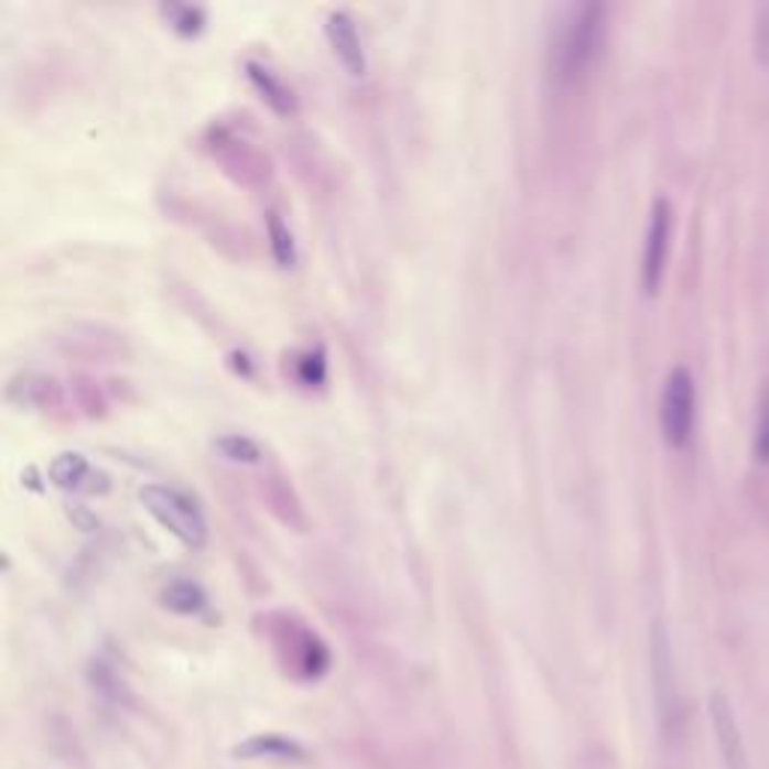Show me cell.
Instances as JSON below:
<instances>
[{"instance_id": "9", "label": "cell", "mask_w": 769, "mask_h": 769, "mask_svg": "<svg viewBox=\"0 0 769 769\" xmlns=\"http://www.w3.org/2000/svg\"><path fill=\"white\" fill-rule=\"evenodd\" d=\"M247 76H250V82L259 88V94L268 99V106H271V109L280 111V115H289V111L295 109L292 90H289L286 85L280 82V76L271 73L268 66L259 64V61H247Z\"/></svg>"}, {"instance_id": "1", "label": "cell", "mask_w": 769, "mask_h": 769, "mask_svg": "<svg viewBox=\"0 0 769 769\" xmlns=\"http://www.w3.org/2000/svg\"><path fill=\"white\" fill-rule=\"evenodd\" d=\"M607 10L602 3L574 7L568 12V19L562 22L556 40H553V52H550L556 76L565 78V82H574L577 76H583L595 64V57L602 55Z\"/></svg>"}, {"instance_id": "14", "label": "cell", "mask_w": 769, "mask_h": 769, "mask_svg": "<svg viewBox=\"0 0 769 769\" xmlns=\"http://www.w3.org/2000/svg\"><path fill=\"white\" fill-rule=\"evenodd\" d=\"M217 448L229 457V461H238V463H259L262 461V448L256 445L253 440H247V436H223L220 442H217Z\"/></svg>"}, {"instance_id": "3", "label": "cell", "mask_w": 769, "mask_h": 769, "mask_svg": "<svg viewBox=\"0 0 769 769\" xmlns=\"http://www.w3.org/2000/svg\"><path fill=\"white\" fill-rule=\"evenodd\" d=\"M649 668H652V694H656V713H659L661 734L673 739L680 734V685H676V664L664 622L652 626L649 635Z\"/></svg>"}, {"instance_id": "7", "label": "cell", "mask_w": 769, "mask_h": 769, "mask_svg": "<svg viewBox=\"0 0 769 769\" xmlns=\"http://www.w3.org/2000/svg\"><path fill=\"white\" fill-rule=\"evenodd\" d=\"M325 31H328L331 48H334V55L343 64V69L355 78L364 76L367 73V57H364L361 36H358L353 15L343 10H334L328 15V22H325Z\"/></svg>"}, {"instance_id": "11", "label": "cell", "mask_w": 769, "mask_h": 769, "mask_svg": "<svg viewBox=\"0 0 769 769\" xmlns=\"http://www.w3.org/2000/svg\"><path fill=\"white\" fill-rule=\"evenodd\" d=\"M163 605L175 614H198L205 607V593L198 589L196 583L175 581L165 586Z\"/></svg>"}, {"instance_id": "8", "label": "cell", "mask_w": 769, "mask_h": 769, "mask_svg": "<svg viewBox=\"0 0 769 769\" xmlns=\"http://www.w3.org/2000/svg\"><path fill=\"white\" fill-rule=\"evenodd\" d=\"M238 758L256 760V758H268V760H304L307 751L301 743L289 737H280V734H259V737L247 739L243 746H238Z\"/></svg>"}, {"instance_id": "6", "label": "cell", "mask_w": 769, "mask_h": 769, "mask_svg": "<svg viewBox=\"0 0 769 769\" xmlns=\"http://www.w3.org/2000/svg\"><path fill=\"white\" fill-rule=\"evenodd\" d=\"M706 706H710V722H713L715 743H718L725 769H751L746 743H743V734H739V722L737 715H734L730 701L722 692H713Z\"/></svg>"}, {"instance_id": "16", "label": "cell", "mask_w": 769, "mask_h": 769, "mask_svg": "<svg viewBox=\"0 0 769 769\" xmlns=\"http://www.w3.org/2000/svg\"><path fill=\"white\" fill-rule=\"evenodd\" d=\"M163 12L169 15V22H172V28H177V31L184 33H193L202 28V10H196V7H184V3H169V7H163Z\"/></svg>"}, {"instance_id": "2", "label": "cell", "mask_w": 769, "mask_h": 769, "mask_svg": "<svg viewBox=\"0 0 769 769\" xmlns=\"http://www.w3.org/2000/svg\"><path fill=\"white\" fill-rule=\"evenodd\" d=\"M142 502L160 520V527L169 529L177 541H184L187 548L205 544L208 523L187 494H181L175 487H165V484H148L142 490Z\"/></svg>"}, {"instance_id": "4", "label": "cell", "mask_w": 769, "mask_h": 769, "mask_svg": "<svg viewBox=\"0 0 769 769\" xmlns=\"http://www.w3.org/2000/svg\"><path fill=\"white\" fill-rule=\"evenodd\" d=\"M694 379L685 367H673L668 379H664V391H661V436L671 448H685L692 442L694 433Z\"/></svg>"}, {"instance_id": "10", "label": "cell", "mask_w": 769, "mask_h": 769, "mask_svg": "<svg viewBox=\"0 0 769 769\" xmlns=\"http://www.w3.org/2000/svg\"><path fill=\"white\" fill-rule=\"evenodd\" d=\"M48 475H52V481L57 487H76V490H82V487H88L85 481L90 478V463L85 461V454L66 451V454H57L55 461H52Z\"/></svg>"}, {"instance_id": "12", "label": "cell", "mask_w": 769, "mask_h": 769, "mask_svg": "<svg viewBox=\"0 0 769 769\" xmlns=\"http://www.w3.org/2000/svg\"><path fill=\"white\" fill-rule=\"evenodd\" d=\"M268 238H271V250L274 259L283 268L295 262V243H292V231L286 229V223L280 220L277 214H268Z\"/></svg>"}, {"instance_id": "5", "label": "cell", "mask_w": 769, "mask_h": 769, "mask_svg": "<svg viewBox=\"0 0 769 769\" xmlns=\"http://www.w3.org/2000/svg\"><path fill=\"white\" fill-rule=\"evenodd\" d=\"M671 235H673V208L668 198H656V205L649 210L647 243H643V264H640V280L647 295H656L661 286V277L668 268V253H671Z\"/></svg>"}, {"instance_id": "13", "label": "cell", "mask_w": 769, "mask_h": 769, "mask_svg": "<svg viewBox=\"0 0 769 769\" xmlns=\"http://www.w3.org/2000/svg\"><path fill=\"white\" fill-rule=\"evenodd\" d=\"M755 457L769 463V382L758 397V415H755Z\"/></svg>"}, {"instance_id": "15", "label": "cell", "mask_w": 769, "mask_h": 769, "mask_svg": "<svg viewBox=\"0 0 769 769\" xmlns=\"http://www.w3.org/2000/svg\"><path fill=\"white\" fill-rule=\"evenodd\" d=\"M751 43H755V57H758V64H763L769 69V3L758 7V12H755Z\"/></svg>"}]
</instances>
